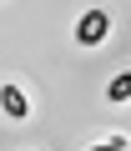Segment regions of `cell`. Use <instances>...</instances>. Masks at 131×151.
Segmentation results:
<instances>
[{
  "instance_id": "obj_1",
  "label": "cell",
  "mask_w": 131,
  "mask_h": 151,
  "mask_svg": "<svg viewBox=\"0 0 131 151\" xmlns=\"http://www.w3.org/2000/svg\"><path fill=\"white\" fill-rule=\"evenodd\" d=\"M106 35H111V15H106V10H86V15L76 20V40H81V45H101Z\"/></svg>"
},
{
  "instance_id": "obj_4",
  "label": "cell",
  "mask_w": 131,
  "mask_h": 151,
  "mask_svg": "<svg viewBox=\"0 0 131 151\" xmlns=\"http://www.w3.org/2000/svg\"><path fill=\"white\" fill-rule=\"evenodd\" d=\"M91 151H121V146H111V141H106V146H91Z\"/></svg>"
},
{
  "instance_id": "obj_3",
  "label": "cell",
  "mask_w": 131,
  "mask_h": 151,
  "mask_svg": "<svg viewBox=\"0 0 131 151\" xmlns=\"http://www.w3.org/2000/svg\"><path fill=\"white\" fill-rule=\"evenodd\" d=\"M106 101H131V70H121V76H111V86H106Z\"/></svg>"
},
{
  "instance_id": "obj_2",
  "label": "cell",
  "mask_w": 131,
  "mask_h": 151,
  "mask_svg": "<svg viewBox=\"0 0 131 151\" xmlns=\"http://www.w3.org/2000/svg\"><path fill=\"white\" fill-rule=\"evenodd\" d=\"M0 111H5V116H15V121H25V116H30L25 91H20V86H0Z\"/></svg>"
}]
</instances>
